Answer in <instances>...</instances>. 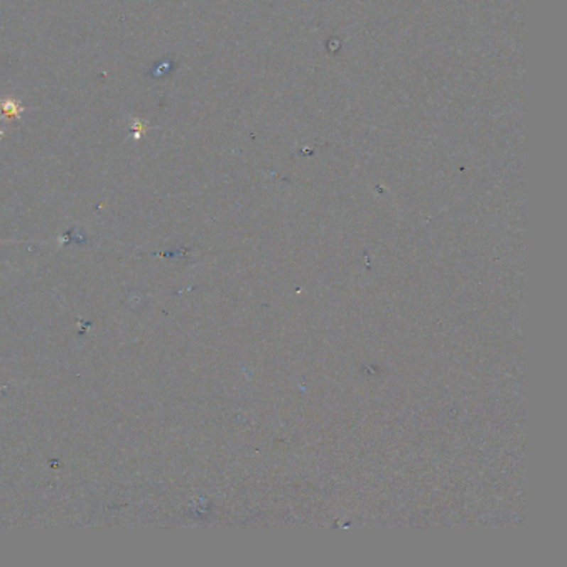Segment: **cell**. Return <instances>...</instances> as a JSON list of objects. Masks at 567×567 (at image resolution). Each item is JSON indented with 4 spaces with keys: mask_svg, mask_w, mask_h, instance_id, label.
Returning a JSON list of instances; mask_svg holds the SVG:
<instances>
[{
    "mask_svg": "<svg viewBox=\"0 0 567 567\" xmlns=\"http://www.w3.org/2000/svg\"><path fill=\"white\" fill-rule=\"evenodd\" d=\"M2 110H4V114L6 115H9V117H18L21 115V112L23 110L21 105L17 104V102H14V100H6L2 104Z\"/></svg>",
    "mask_w": 567,
    "mask_h": 567,
    "instance_id": "cell-1",
    "label": "cell"
}]
</instances>
